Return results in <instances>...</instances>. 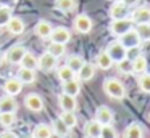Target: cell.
<instances>
[{"mask_svg":"<svg viewBox=\"0 0 150 138\" xmlns=\"http://www.w3.org/2000/svg\"><path fill=\"white\" fill-rule=\"evenodd\" d=\"M52 29L53 27L49 21H39L36 24V27H34V32H36V35H39L40 39H47L52 34Z\"/></svg>","mask_w":150,"mask_h":138,"instance_id":"obj_15","label":"cell"},{"mask_svg":"<svg viewBox=\"0 0 150 138\" xmlns=\"http://www.w3.org/2000/svg\"><path fill=\"white\" fill-rule=\"evenodd\" d=\"M147 69V60L144 56H137L132 60V71L134 72H145Z\"/></svg>","mask_w":150,"mask_h":138,"instance_id":"obj_31","label":"cell"},{"mask_svg":"<svg viewBox=\"0 0 150 138\" xmlns=\"http://www.w3.org/2000/svg\"><path fill=\"white\" fill-rule=\"evenodd\" d=\"M103 90L110 98L113 99H121L126 95V90H124V85L116 79H107L103 82Z\"/></svg>","mask_w":150,"mask_h":138,"instance_id":"obj_1","label":"cell"},{"mask_svg":"<svg viewBox=\"0 0 150 138\" xmlns=\"http://www.w3.org/2000/svg\"><path fill=\"white\" fill-rule=\"evenodd\" d=\"M113 2H118V0H113Z\"/></svg>","mask_w":150,"mask_h":138,"instance_id":"obj_44","label":"cell"},{"mask_svg":"<svg viewBox=\"0 0 150 138\" xmlns=\"http://www.w3.org/2000/svg\"><path fill=\"white\" fill-rule=\"evenodd\" d=\"M24 53H26V48L21 47V45L11 47V48H10V51L7 53V60H8V63H11V64H20V61L23 60Z\"/></svg>","mask_w":150,"mask_h":138,"instance_id":"obj_10","label":"cell"},{"mask_svg":"<svg viewBox=\"0 0 150 138\" xmlns=\"http://www.w3.org/2000/svg\"><path fill=\"white\" fill-rule=\"evenodd\" d=\"M52 125H53V127H52V133H55L58 138H66V137H68V133H69V127H68V125H66L60 117L53 119Z\"/></svg>","mask_w":150,"mask_h":138,"instance_id":"obj_12","label":"cell"},{"mask_svg":"<svg viewBox=\"0 0 150 138\" xmlns=\"http://www.w3.org/2000/svg\"><path fill=\"white\" fill-rule=\"evenodd\" d=\"M118 71L121 74H131L132 72V61H129L127 58L118 61Z\"/></svg>","mask_w":150,"mask_h":138,"instance_id":"obj_35","label":"cell"},{"mask_svg":"<svg viewBox=\"0 0 150 138\" xmlns=\"http://www.w3.org/2000/svg\"><path fill=\"white\" fill-rule=\"evenodd\" d=\"M137 56H140V48L139 47H131V48H126V58L129 61L136 60Z\"/></svg>","mask_w":150,"mask_h":138,"instance_id":"obj_39","label":"cell"},{"mask_svg":"<svg viewBox=\"0 0 150 138\" xmlns=\"http://www.w3.org/2000/svg\"><path fill=\"white\" fill-rule=\"evenodd\" d=\"M139 87L142 92L150 93V74H142L139 79Z\"/></svg>","mask_w":150,"mask_h":138,"instance_id":"obj_38","label":"cell"},{"mask_svg":"<svg viewBox=\"0 0 150 138\" xmlns=\"http://www.w3.org/2000/svg\"><path fill=\"white\" fill-rule=\"evenodd\" d=\"M2 61H4V53L0 51V63H2Z\"/></svg>","mask_w":150,"mask_h":138,"instance_id":"obj_43","label":"cell"},{"mask_svg":"<svg viewBox=\"0 0 150 138\" xmlns=\"http://www.w3.org/2000/svg\"><path fill=\"white\" fill-rule=\"evenodd\" d=\"M76 6V0H55V8L60 10V11H71V10H74Z\"/></svg>","mask_w":150,"mask_h":138,"instance_id":"obj_27","label":"cell"},{"mask_svg":"<svg viewBox=\"0 0 150 138\" xmlns=\"http://www.w3.org/2000/svg\"><path fill=\"white\" fill-rule=\"evenodd\" d=\"M124 138H142V128L139 127V124L127 125L126 132H124Z\"/></svg>","mask_w":150,"mask_h":138,"instance_id":"obj_28","label":"cell"},{"mask_svg":"<svg viewBox=\"0 0 150 138\" xmlns=\"http://www.w3.org/2000/svg\"><path fill=\"white\" fill-rule=\"evenodd\" d=\"M136 32L139 35L140 42H150V22H140V24H137Z\"/></svg>","mask_w":150,"mask_h":138,"instance_id":"obj_22","label":"cell"},{"mask_svg":"<svg viewBox=\"0 0 150 138\" xmlns=\"http://www.w3.org/2000/svg\"><path fill=\"white\" fill-rule=\"evenodd\" d=\"M15 122V114L13 112H0V125L4 127H11Z\"/></svg>","mask_w":150,"mask_h":138,"instance_id":"obj_36","label":"cell"},{"mask_svg":"<svg viewBox=\"0 0 150 138\" xmlns=\"http://www.w3.org/2000/svg\"><path fill=\"white\" fill-rule=\"evenodd\" d=\"M0 138H18L13 132H2L0 133Z\"/></svg>","mask_w":150,"mask_h":138,"instance_id":"obj_40","label":"cell"},{"mask_svg":"<svg viewBox=\"0 0 150 138\" xmlns=\"http://www.w3.org/2000/svg\"><path fill=\"white\" fill-rule=\"evenodd\" d=\"M20 64L23 67H26V69H33L34 71L37 67V58L34 56L33 53H28V51H26L24 56H23V60L20 61Z\"/></svg>","mask_w":150,"mask_h":138,"instance_id":"obj_25","label":"cell"},{"mask_svg":"<svg viewBox=\"0 0 150 138\" xmlns=\"http://www.w3.org/2000/svg\"><path fill=\"white\" fill-rule=\"evenodd\" d=\"M79 82L76 79H71V80H66L65 85H63V93L66 95H71V96H76L79 93Z\"/></svg>","mask_w":150,"mask_h":138,"instance_id":"obj_23","label":"cell"},{"mask_svg":"<svg viewBox=\"0 0 150 138\" xmlns=\"http://www.w3.org/2000/svg\"><path fill=\"white\" fill-rule=\"evenodd\" d=\"M10 18H11V8L7 5H2L0 6V27L7 24L10 21Z\"/></svg>","mask_w":150,"mask_h":138,"instance_id":"obj_34","label":"cell"},{"mask_svg":"<svg viewBox=\"0 0 150 138\" xmlns=\"http://www.w3.org/2000/svg\"><path fill=\"white\" fill-rule=\"evenodd\" d=\"M149 119H150V114H149Z\"/></svg>","mask_w":150,"mask_h":138,"instance_id":"obj_45","label":"cell"},{"mask_svg":"<svg viewBox=\"0 0 150 138\" xmlns=\"http://www.w3.org/2000/svg\"><path fill=\"white\" fill-rule=\"evenodd\" d=\"M16 108H18V104L11 95L0 98V112H13V111H16Z\"/></svg>","mask_w":150,"mask_h":138,"instance_id":"obj_17","label":"cell"},{"mask_svg":"<svg viewBox=\"0 0 150 138\" xmlns=\"http://www.w3.org/2000/svg\"><path fill=\"white\" fill-rule=\"evenodd\" d=\"M18 80L21 83H33L36 80V74L33 69H26V67H21L18 71Z\"/></svg>","mask_w":150,"mask_h":138,"instance_id":"obj_21","label":"cell"},{"mask_svg":"<svg viewBox=\"0 0 150 138\" xmlns=\"http://www.w3.org/2000/svg\"><path fill=\"white\" fill-rule=\"evenodd\" d=\"M100 130H102V124H98L97 120H89L84 127V132L87 135V138H100Z\"/></svg>","mask_w":150,"mask_h":138,"instance_id":"obj_14","label":"cell"},{"mask_svg":"<svg viewBox=\"0 0 150 138\" xmlns=\"http://www.w3.org/2000/svg\"><path fill=\"white\" fill-rule=\"evenodd\" d=\"M21 88H23V83H21L18 79H8L7 82H5V85H4V90L11 96L18 95V93L21 92Z\"/></svg>","mask_w":150,"mask_h":138,"instance_id":"obj_18","label":"cell"},{"mask_svg":"<svg viewBox=\"0 0 150 138\" xmlns=\"http://www.w3.org/2000/svg\"><path fill=\"white\" fill-rule=\"evenodd\" d=\"M74 29L79 34H87L92 29V19L87 15H78L74 18Z\"/></svg>","mask_w":150,"mask_h":138,"instance_id":"obj_6","label":"cell"},{"mask_svg":"<svg viewBox=\"0 0 150 138\" xmlns=\"http://www.w3.org/2000/svg\"><path fill=\"white\" fill-rule=\"evenodd\" d=\"M95 120L102 125L110 124V122L113 120V112H111V109L107 108V106H100V108L97 109V112H95Z\"/></svg>","mask_w":150,"mask_h":138,"instance_id":"obj_11","label":"cell"},{"mask_svg":"<svg viewBox=\"0 0 150 138\" xmlns=\"http://www.w3.org/2000/svg\"><path fill=\"white\" fill-rule=\"evenodd\" d=\"M60 119H62V120L65 122V124L68 125L69 128L74 127L76 122H78V119H76V116H74V114H73V111H63V112H62V116H60Z\"/></svg>","mask_w":150,"mask_h":138,"instance_id":"obj_33","label":"cell"},{"mask_svg":"<svg viewBox=\"0 0 150 138\" xmlns=\"http://www.w3.org/2000/svg\"><path fill=\"white\" fill-rule=\"evenodd\" d=\"M94 74H95V67H94V64H91V63H84L82 67L78 71V76L81 80H91L92 77H94Z\"/></svg>","mask_w":150,"mask_h":138,"instance_id":"obj_20","label":"cell"},{"mask_svg":"<svg viewBox=\"0 0 150 138\" xmlns=\"http://www.w3.org/2000/svg\"><path fill=\"white\" fill-rule=\"evenodd\" d=\"M107 53L110 55V58L115 61V63H118V61H121V60L126 58V48H124L120 42H113V43L108 45Z\"/></svg>","mask_w":150,"mask_h":138,"instance_id":"obj_5","label":"cell"},{"mask_svg":"<svg viewBox=\"0 0 150 138\" xmlns=\"http://www.w3.org/2000/svg\"><path fill=\"white\" fill-rule=\"evenodd\" d=\"M132 22H150V8L149 6H139L137 10H134L132 13Z\"/></svg>","mask_w":150,"mask_h":138,"instance_id":"obj_13","label":"cell"},{"mask_svg":"<svg viewBox=\"0 0 150 138\" xmlns=\"http://www.w3.org/2000/svg\"><path fill=\"white\" fill-rule=\"evenodd\" d=\"M8 2H10V0H0V3H2V5H7Z\"/></svg>","mask_w":150,"mask_h":138,"instance_id":"obj_42","label":"cell"},{"mask_svg":"<svg viewBox=\"0 0 150 138\" xmlns=\"http://www.w3.org/2000/svg\"><path fill=\"white\" fill-rule=\"evenodd\" d=\"M100 138H116V130L111 127L110 124H105L102 125V130H100Z\"/></svg>","mask_w":150,"mask_h":138,"instance_id":"obj_37","label":"cell"},{"mask_svg":"<svg viewBox=\"0 0 150 138\" xmlns=\"http://www.w3.org/2000/svg\"><path fill=\"white\" fill-rule=\"evenodd\" d=\"M52 42H58V43H66L71 39V32L66 27H55L52 29V34H50Z\"/></svg>","mask_w":150,"mask_h":138,"instance_id":"obj_8","label":"cell"},{"mask_svg":"<svg viewBox=\"0 0 150 138\" xmlns=\"http://www.w3.org/2000/svg\"><path fill=\"white\" fill-rule=\"evenodd\" d=\"M52 137V128L45 124H39L33 132V138H50Z\"/></svg>","mask_w":150,"mask_h":138,"instance_id":"obj_24","label":"cell"},{"mask_svg":"<svg viewBox=\"0 0 150 138\" xmlns=\"http://www.w3.org/2000/svg\"><path fill=\"white\" fill-rule=\"evenodd\" d=\"M24 104H26L28 109H31V111H34V112H39V111H42V109H44L42 98H40L39 95H36V93L28 95L26 98H24Z\"/></svg>","mask_w":150,"mask_h":138,"instance_id":"obj_7","label":"cell"},{"mask_svg":"<svg viewBox=\"0 0 150 138\" xmlns=\"http://www.w3.org/2000/svg\"><path fill=\"white\" fill-rule=\"evenodd\" d=\"M86 61L82 60L81 56H78V55H73V56L68 58V63H66V66L69 67V69H73L74 72H78L79 69L82 67V64H84Z\"/></svg>","mask_w":150,"mask_h":138,"instance_id":"obj_29","label":"cell"},{"mask_svg":"<svg viewBox=\"0 0 150 138\" xmlns=\"http://www.w3.org/2000/svg\"><path fill=\"white\" fill-rule=\"evenodd\" d=\"M118 42H120L124 48H131V47H139L140 39H139V35H137L136 29H129L127 32H124V34L120 35V40Z\"/></svg>","mask_w":150,"mask_h":138,"instance_id":"obj_3","label":"cell"},{"mask_svg":"<svg viewBox=\"0 0 150 138\" xmlns=\"http://www.w3.org/2000/svg\"><path fill=\"white\" fill-rule=\"evenodd\" d=\"M58 99H60V106H62L63 111H74V109H76V99H74V96L63 93Z\"/></svg>","mask_w":150,"mask_h":138,"instance_id":"obj_19","label":"cell"},{"mask_svg":"<svg viewBox=\"0 0 150 138\" xmlns=\"http://www.w3.org/2000/svg\"><path fill=\"white\" fill-rule=\"evenodd\" d=\"M127 13H129V11H127V5H124L121 0L113 2V5H111V8H110V16H111V19L126 18Z\"/></svg>","mask_w":150,"mask_h":138,"instance_id":"obj_9","label":"cell"},{"mask_svg":"<svg viewBox=\"0 0 150 138\" xmlns=\"http://www.w3.org/2000/svg\"><path fill=\"white\" fill-rule=\"evenodd\" d=\"M0 6H2V3H0Z\"/></svg>","mask_w":150,"mask_h":138,"instance_id":"obj_46","label":"cell"},{"mask_svg":"<svg viewBox=\"0 0 150 138\" xmlns=\"http://www.w3.org/2000/svg\"><path fill=\"white\" fill-rule=\"evenodd\" d=\"M97 64L102 67V69H110L111 64H113V60L110 58V55L107 53V50L105 51H100L97 56Z\"/></svg>","mask_w":150,"mask_h":138,"instance_id":"obj_26","label":"cell"},{"mask_svg":"<svg viewBox=\"0 0 150 138\" xmlns=\"http://www.w3.org/2000/svg\"><path fill=\"white\" fill-rule=\"evenodd\" d=\"M37 67L40 71H44V72H50V71H53L57 67V58L53 55H50L49 51H45L37 60Z\"/></svg>","mask_w":150,"mask_h":138,"instance_id":"obj_4","label":"cell"},{"mask_svg":"<svg viewBox=\"0 0 150 138\" xmlns=\"http://www.w3.org/2000/svg\"><path fill=\"white\" fill-rule=\"evenodd\" d=\"M74 76H76V72L73 69H69L68 66H63V67L58 69V77H60V80H63V82L74 79Z\"/></svg>","mask_w":150,"mask_h":138,"instance_id":"obj_32","label":"cell"},{"mask_svg":"<svg viewBox=\"0 0 150 138\" xmlns=\"http://www.w3.org/2000/svg\"><path fill=\"white\" fill-rule=\"evenodd\" d=\"M5 26H7L8 32H10V34H15V35L21 34V32L24 31V22H23V19H20V18H13V16H11L10 21H8Z\"/></svg>","mask_w":150,"mask_h":138,"instance_id":"obj_16","label":"cell"},{"mask_svg":"<svg viewBox=\"0 0 150 138\" xmlns=\"http://www.w3.org/2000/svg\"><path fill=\"white\" fill-rule=\"evenodd\" d=\"M121 2H123L124 5H127V6H132V5H136L139 0H121Z\"/></svg>","mask_w":150,"mask_h":138,"instance_id":"obj_41","label":"cell"},{"mask_svg":"<svg viewBox=\"0 0 150 138\" xmlns=\"http://www.w3.org/2000/svg\"><path fill=\"white\" fill-rule=\"evenodd\" d=\"M132 19H127V18H121V19H113V22L110 24V32L113 35H118L120 37L121 34L127 32L129 29H132Z\"/></svg>","mask_w":150,"mask_h":138,"instance_id":"obj_2","label":"cell"},{"mask_svg":"<svg viewBox=\"0 0 150 138\" xmlns=\"http://www.w3.org/2000/svg\"><path fill=\"white\" fill-rule=\"evenodd\" d=\"M47 51H49L50 55H53L55 58H58V56H62V55H65V43L52 42V43L49 45V48H47Z\"/></svg>","mask_w":150,"mask_h":138,"instance_id":"obj_30","label":"cell"}]
</instances>
